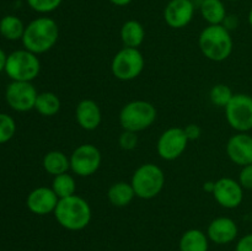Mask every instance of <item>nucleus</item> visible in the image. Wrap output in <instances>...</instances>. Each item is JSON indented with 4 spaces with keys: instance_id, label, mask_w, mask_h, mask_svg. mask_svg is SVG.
I'll return each mask as SVG.
<instances>
[{
    "instance_id": "nucleus-37",
    "label": "nucleus",
    "mask_w": 252,
    "mask_h": 251,
    "mask_svg": "<svg viewBox=\"0 0 252 251\" xmlns=\"http://www.w3.org/2000/svg\"><path fill=\"white\" fill-rule=\"evenodd\" d=\"M249 24H250L252 27V9L250 10V12H249Z\"/></svg>"
},
{
    "instance_id": "nucleus-30",
    "label": "nucleus",
    "mask_w": 252,
    "mask_h": 251,
    "mask_svg": "<svg viewBox=\"0 0 252 251\" xmlns=\"http://www.w3.org/2000/svg\"><path fill=\"white\" fill-rule=\"evenodd\" d=\"M239 184L244 189H252V164L243 166L239 175Z\"/></svg>"
},
{
    "instance_id": "nucleus-21",
    "label": "nucleus",
    "mask_w": 252,
    "mask_h": 251,
    "mask_svg": "<svg viewBox=\"0 0 252 251\" xmlns=\"http://www.w3.org/2000/svg\"><path fill=\"white\" fill-rule=\"evenodd\" d=\"M180 251H208V236L199 229L185 231L180 240Z\"/></svg>"
},
{
    "instance_id": "nucleus-27",
    "label": "nucleus",
    "mask_w": 252,
    "mask_h": 251,
    "mask_svg": "<svg viewBox=\"0 0 252 251\" xmlns=\"http://www.w3.org/2000/svg\"><path fill=\"white\" fill-rule=\"evenodd\" d=\"M16 132V123L11 116L0 113V144L11 139Z\"/></svg>"
},
{
    "instance_id": "nucleus-1",
    "label": "nucleus",
    "mask_w": 252,
    "mask_h": 251,
    "mask_svg": "<svg viewBox=\"0 0 252 251\" xmlns=\"http://www.w3.org/2000/svg\"><path fill=\"white\" fill-rule=\"evenodd\" d=\"M58 38V24L51 17H38L25 27L21 39L25 49L34 54H42L53 48Z\"/></svg>"
},
{
    "instance_id": "nucleus-33",
    "label": "nucleus",
    "mask_w": 252,
    "mask_h": 251,
    "mask_svg": "<svg viewBox=\"0 0 252 251\" xmlns=\"http://www.w3.org/2000/svg\"><path fill=\"white\" fill-rule=\"evenodd\" d=\"M238 24H239L238 17L234 16V15H229V16L226 15V17L224 19L223 24L221 25H223L226 30H229V31H230V30L236 29V27H238Z\"/></svg>"
},
{
    "instance_id": "nucleus-25",
    "label": "nucleus",
    "mask_w": 252,
    "mask_h": 251,
    "mask_svg": "<svg viewBox=\"0 0 252 251\" xmlns=\"http://www.w3.org/2000/svg\"><path fill=\"white\" fill-rule=\"evenodd\" d=\"M52 189H53L54 193L58 196L59 199L73 196V194H75L76 192L75 179H74L69 172H65V174H62V175H57V176L53 177Z\"/></svg>"
},
{
    "instance_id": "nucleus-24",
    "label": "nucleus",
    "mask_w": 252,
    "mask_h": 251,
    "mask_svg": "<svg viewBox=\"0 0 252 251\" xmlns=\"http://www.w3.org/2000/svg\"><path fill=\"white\" fill-rule=\"evenodd\" d=\"M25 32V26L19 17L14 15H7L0 20V33L2 37L10 41H16L22 38Z\"/></svg>"
},
{
    "instance_id": "nucleus-9",
    "label": "nucleus",
    "mask_w": 252,
    "mask_h": 251,
    "mask_svg": "<svg viewBox=\"0 0 252 251\" xmlns=\"http://www.w3.org/2000/svg\"><path fill=\"white\" fill-rule=\"evenodd\" d=\"M70 170L80 177H88L95 174L101 166L102 155L94 144H81L71 153Z\"/></svg>"
},
{
    "instance_id": "nucleus-23",
    "label": "nucleus",
    "mask_w": 252,
    "mask_h": 251,
    "mask_svg": "<svg viewBox=\"0 0 252 251\" xmlns=\"http://www.w3.org/2000/svg\"><path fill=\"white\" fill-rule=\"evenodd\" d=\"M61 100L56 94L51 91H44L37 96L34 110L44 117H52L61 111Z\"/></svg>"
},
{
    "instance_id": "nucleus-2",
    "label": "nucleus",
    "mask_w": 252,
    "mask_h": 251,
    "mask_svg": "<svg viewBox=\"0 0 252 251\" xmlns=\"http://www.w3.org/2000/svg\"><path fill=\"white\" fill-rule=\"evenodd\" d=\"M53 214L59 225L70 231L85 229L93 217L89 202L78 194L59 199Z\"/></svg>"
},
{
    "instance_id": "nucleus-20",
    "label": "nucleus",
    "mask_w": 252,
    "mask_h": 251,
    "mask_svg": "<svg viewBox=\"0 0 252 251\" xmlns=\"http://www.w3.org/2000/svg\"><path fill=\"white\" fill-rule=\"evenodd\" d=\"M43 169L52 176L65 174L70 170V159L59 150L48 152L43 157Z\"/></svg>"
},
{
    "instance_id": "nucleus-8",
    "label": "nucleus",
    "mask_w": 252,
    "mask_h": 251,
    "mask_svg": "<svg viewBox=\"0 0 252 251\" xmlns=\"http://www.w3.org/2000/svg\"><path fill=\"white\" fill-rule=\"evenodd\" d=\"M225 117L229 126L239 133L252 129V96L248 94H234L225 107Z\"/></svg>"
},
{
    "instance_id": "nucleus-18",
    "label": "nucleus",
    "mask_w": 252,
    "mask_h": 251,
    "mask_svg": "<svg viewBox=\"0 0 252 251\" xmlns=\"http://www.w3.org/2000/svg\"><path fill=\"white\" fill-rule=\"evenodd\" d=\"M135 192L130 182L118 181L110 186L107 191V198L113 207L123 208L127 207L134 199Z\"/></svg>"
},
{
    "instance_id": "nucleus-22",
    "label": "nucleus",
    "mask_w": 252,
    "mask_h": 251,
    "mask_svg": "<svg viewBox=\"0 0 252 251\" xmlns=\"http://www.w3.org/2000/svg\"><path fill=\"white\" fill-rule=\"evenodd\" d=\"M201 14L209 25H221L226 17V10L221 0H203Z\"/></svg>"
},
{
    "instance_id": "nucleus-12",
    "label": "nucleus",
    "mask_w": 252,
    "mask_h": 251,
    "mask_svg": "<svg viewBox=\"0 0 252 251\" xmlns=\"http://www.w3.org/2000/svg\"><path fill=\"white\" fill-rule=\"evenodd\" d=\"M212 194L219 206L226 209H234L243 203L244 188L236 180L221 177L216 181V187Z\"/></svg>"
},
{
    "instance_id": "nucleus-10",
    "label": "nucleus",
    "mask_w": 252,
    "mask_h": 251,
    "mask_svg": "<svg viewBox=\"0 0 252 251\" xmlns=\"http://www.w3.org/2000/svg\"><path fill=\"white\" fill-rule=\"evenodd\" d=\"M189 138L186 137L184 128L172 127L161 133L158 139L157 150L161 159L172 161L181 157L189 144Z\"/></svg>"
},
{
    "instance_id": "nucleus-3",
    "label": "nucleus",
    "mask_w": 252,
    "mask_h": 251,
    "mask_svg": "<svg viewBox=\"0 0 252 251\" xmlns=\"http://www.w3.org/2000/svg\"><path fill=\"white\" fill-rule=\"evenodd\" d=\"M198 44L202 54L212 62L228 59L234 47L230 31L223 25H208L199 34Z\"/></svg>"
},
{
    "instance_id": "nucleus-19",
    "label": "nucleus",
    "mask_w": 252,
    "mask_h": 251,
    "mask_svg": "<svg viewBox=\"0 0 252 251\" xmlns=\"http://www.w3.org/2000/svg\"><path fill=\"white\" fill-rule=\"evenodd\" d=\"M145 38V30L137 20H128L121 27V39L125 47L138 48Z\"/></svg>"
},
{
    "instance_id": "nucleus-35",
    "label": "nucleus",
    "mask_w": 252,
    "mask_h": 251,
    "mask_svg": "<svg viewBox=\"0 0 252 251\" xmlns=\"http://www.w3.org/2000/svg\"><path fill=\"white\" fill-rule=\"evenodd\" d=\"M6 59L7 56L5 54V52L2 49H0V73L2 70H5V64H6Z\"/></svg>"
},
{
    "instance_id": "nucleus-15",
    "label": "nucleus",
    "mask_w": 252,
    "mask_h": 251,
    "mask_svg": "<svg viewBox=\"0 0 252 251\" xmlns=\"http://www.w3.org/2000/svg\"><path fill=\"white\" fill-rule=\"evenodd\" d=\"M225 150L234 164L240 166L252 164V135L238 132L228 140Z\"/></svg>"
},
{
    "instance_id": "nucleus-39",
    "label": "nucleus",
    "mask_w": 252,
    "mask_h": 251,
    "mask_svg": "<svg viewBox=\"0 0 252 251\" xmlns=\"http://www.w3.org/2000/svg\"><path fill=\"white\" fill-rule=\"evenodd\" d=\"M191 1H194V0H191Z\"/></svg>"
},
{
    "instance_id": "nucleus-17",
    "label": "nucleus",
    "mask_w": 252,
    "mask_h": 251,
    "mask_svg": "<svg viewBox=\"0 0 252 251\" xmlns=\"http://www.w3.org/2000/svg\"><path fill=\"white\" fill-rule=\"evenodd\" d=\"M75 118L78 125L85 130H95L102 121L101 108L96 101L84 98L75 108Z\"/></svg>"
},
{
    "instance_id": "nucleus-31",
    "label": "nucleus",
    "mask_w": 252,
    "mask_h": 251,
    "mask_svg": "<svg viewBox=\"0 0 252 251\" xmlns=\"http://www.w3.org/2000/svg\"><path fill=\"white\" fill-rule=\"evenodd\" d=\"M185 133H186V137L189 138V140H197L199 139L202 134V129L198 125H194V123H191V125H187L186 127L184 128Z\"/></svg>"
},
{
    "instance_id": "nucleus-5",
    "label": "nucleus",
    "mask_w": 252,
    "mask_h": 251,
    "mask_svg": "<svg viewBox=\"0 0 252 251\" xmlns=\"http://www.w3.org/2000/svg\"><path fill=\"white\" fill-rule=\"evenodd\" d=\"M135 197L142 199L155 198L165 186V174L161 167L148 162L138 167L130 180Z\"/></svg>"
},
{
    "instance_id": "nucleus-28",
    "label": "nucleus",
    "mask_w": 252,
    "mask_h": 251,
    "mask_svg": "<svg viewBox=\"0 0 252 251\" xmlns=\"http://www.w3.org/2000/svg\"><path fill=\"white\" fill-rule=\"evenodd\" d=\"M63 0H27L30 6L37 12H52L56 9H58L59 5L62 4Z\"/></svg>"
},
{
    "instance_id": "nucleus-14",
    "label": "nucleus",
    "mask_w": 252,
    "mask_h": 251,
    "mask_svg": "<svg viewBox=\"0 0 252 251\" xmlns=\"http://www.w3.org/2000/svg\"><path fill=\"white\" fill-rule=\"evenodd\" d=\"M59 198L52 187H37L33 191L30 192L27 197V208L37 216H46V214L54 213L58 204Z\"/></svg>"
},
{
    "instance_id": "nucleus-6",
    "label": "nucleus",
    "mask_w": 252,
    "mask_h": 251,
    "mask_svg": "<svg viewBox=\"0 0 252 251\" xmlns=\"http://www.w3.org/2000/svg\"><path fill=\"white\" fill-rule=\"evenodd\" d=\"M41 63L37 54L20 49L7 56L5 71L12 81H32L38 76Z\"/></svg>"
},
{
    "instance_id": "nucleus-29",
    "label": "nucleus",
    "mask_w": 252,
    "mask_h": 251,
    "mask_svg": "<svg viewBox=\"0 0 252 251\" xmlns=\"http://www.w3.org/2000/svg\"><path fill=\"white\" fill-rule=\"evenodd\" d=\"M118 144L123 150H133L138 144V135L135 132H130V130H125L121 133L120 138H118Z\"/></svg>"
},
{
    "instance_id": "nucleus-11",
    "label": "nucleus",
    "mask_w": 252,
    "mask_h": 251,
    "mask_svg": "<svg viewBox=\"0 0 252 251\" xmlns=\"http://www.w3.org/2000/svg\"><path fill=\"white\" fill-rule=\"evenodd\" d=\"M5 96L12 110L27 112L34 108L38 93L31 81H12L7 85Z\"/></svg>"
},
{
    "instance_id": "nucleus-34",
    "label": "nucleus",
    "mask_w": 252,
    "mask_h": 251,
    "mask_svg": "<svg viewBox=\"0 0 252 251\" xmlns=\"http://www.w3.org/2000/svg\"><path fill=\"white\" fill-rule=\"evenodd\" d=\"M214 187H216V181H207L203 184V189L208 193H213Z\"/></svg>"
},
{
    "instance_id": "nucleus-26",
    "label": "nucleus",
    "mask_w": 252,
    "mask_h": 251,
    "mask_svg": "<svg viewBox=\"0 0 252 251\" xmlns=\"http://www.w3.org/2000/svg\"><path fill=\"white\" fill-rule=\"evenodd\" d=\"M234 93L226 84H217L209 91L211 102L217 107L225 108L230 100L233 98Z\"/></svg>"
},
{
    "instance_id": "nucleus-7",
    "label": "nucleus",
    "mask_w": 252,
    "mask_h": 251,
    "mask_svg": "<svg viewBox=\"0 0 252 251\" xmlns=\"http://www.w3.org/2000/svg\"><path fill=\"white\" fill-rule=\"evenodd\" d=\"M145 66V59L138 48L125 47L113 57L111 62V71L113 76L121 81H130L142 74Z\"/></svg>"
},
{
    "instance_id": "nucleus-16",
    "label": "nucleus",
    "mask_w": 252,
    "mask_h": 251,
    "mask_svg": "<svg viewBox=\"0 0 252 251\" xmlns=\"http://www.w3.org/2000/svg\"><path fill=\"white\" fill-rule=\"evenodd\" d=\"M238 225L233 219L228 218V217H219L209 223L208 229H207V236L213 243L225 245V244L235 240L238 236Z\"/></svg>"
},
{
    "instance_id": "nucleus-36",
    "label": "nucleus",
    "mask_w": 252,
    "mask_h": 251,
    "mask_svg": "<svg viewBox=\"0 0 252 251\" xmlns=\"http://www.w3.org/2000/svg\"><path fill=\"white\" fill-rule=\"evenodd\" d=\"M108 1L112 2L113 5H116V6H126V5L132 2V0H108Z\"/></svg>"
},
{
    "instance_id": "nucleus-38",
    "label": "nucleus",
    "mask_w": 252,
    "mask_h": 251,
    "mask_svg": "<svg viewBox=\"0 0 252 251\" xmlns=\"http://www.w3.org/2000/svg\"><path fill=\"white\" fill-rule=\"evenodd\" d=\"M230 1H235V0H230Z\"/></svg>"
},
{
    "instance_id": "nucleus-13",
    "label": "nucleus",
    "mask_w": 252,
    "mask_h": 251,
    "mask_svg": "<svg viewBox=\"0 0 252 251\" xmlns=\"http://www.w3.org/2000/svg\"><path fill=\"white\" fill-rule=\"evenodd\" d=\"M194 6L191 0H171L164 10L165 22L172 29H184L193 19Z\"/></svg>"
},
{
    "instance_id": "nucleus-4",
    "label": "nucleus",
    "mask_w": 252,
    "mask_h": 251,
    "mask_svg": "<svg viewBox=\"0 0 252 251\" xmlns=\"http://www.w3.org/2000/svg\"><path fill=\"white\" fill-rule=\"evenodd\" d=\"M157 108L149 101L134 100L126 103L120 112V123L125 130L142 132L157 121Z\"/></svg>"
},
{
    "instance_id": "nucleus-32",
    "label": "nucleus",
    "mask_w": 252,
    "mask_h": 251,
    "mask_svg": "<svg viewBox=\"0 0 252 251\" xmlns=\"http://www.w3.org/2000/svg\"><path fill=\"white\" fill-rule=\"evenodd\" d=\"M235 251H252V234H246L238 241Z\"/></svg>"
}]
</instances>
